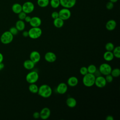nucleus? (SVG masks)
Returning <instances> with one entry per match:
<instances>
[{"instance_id":"f257e3e1","label":"nucleus","mask_w":120,"mask_h":120,"mask_svg":"<svg viewBox=\"0 0 120 120\" xmlns=\"http://www.w3.org/2000/svg\"><path fill=\"white\" fill-rule=\"evenodd\" d=\"M52 89L49 85L42 84L38 87V93L42 98H48L52 95Z\"/></svg>"},{"instance_id":"f03ea898","label":"nucleus","mask_w":120,"mask_h":120,"mask_svg":"<svg viewBox=\"0 0 120 120\" xmlns=\"http://www.w3.org/2000/svg\"><path fill=\"white\" fill-rule=\"evenodd\" d=\"M83 76L82 83L85 86L90 87L94 85L96 77L93 74L88 73Z\"/></svg>"},{"instance_id":"7ed1b4c3","label":"nucleus","mask_w":120,"mask_h":120,"mask_svg":"<svg viewBox=\"0 0 120 120\" xmlns=\"http://www.w3.org/2000/svg\"><path fill=\"white\" fill-rule=\"evenodd\" d=\"M14 39V36L8 31L4 32L0 37V42L5 45L11 43Z\"/></svg>"},{"instance_id":"20e7f679","label":"nucleus","mask_w":120,"mask_h":120,"mask_svg":"<svg viewBox=\"0 0 120 120\" xmlns=\"http://www.w3.org/2000/svg\"><path fill=\"white\" fill-rule=\"evenodd\" d=\"M29 37L33 39H36L42 35V30L40 27H31L28 31Z\"/></svg>"},{"instance_id":"39448f33","label":"nucleus","mask_w":120,"mask_h":120,"mask_svg":"<svg viewBox=\"0 0 120 120\" xmlns=\"http://www.w3.org/2000/svg\"><path fill=\"white\" fill-rule=\"evenodd\" d=\"M38 74L35 71L30 72L26 76V80L30 84L35 83L38 81Z\"/></svg>"},{"instance_id":"423d86ee","label":"nucleus","mask_w":120,"mask_h":120,"mask_svg":"<svg viewBox=\"0 0 120 120\" xmlns=\"http://www.w3.org/2000/svg\"><path fill=\"white\" fill-rule=\"evenodd\" d=\"M59 17L64 21L67 20L70 18L71 15V12L69 9L63 8L59 12Z\"/></svg>"},{"instance_id":"0eeeda50","label":"nucleus","mask_w":120,"mask_h":120,"mask_svg":"<svg viewBox=\"0 0 120 120\" xmlns=\"http://www.w3.org/2000/svg\"><path fill=\"white\" fill-rule=\"evenodd\" d=\"M35 8V6L31 1H26L22 5V11L26 14L32 13Z\"/></svg>"},{"instance_id":"6e6552de","label":"nucleus","mask_w":120,"mask_h":120,"mask_svg":"<svg viewBox=\"0 0 120 120\" xmlns=\"http://www.w3.org/2000/svg\"><path fill=\"white\" fill-rule=\"evenodd\" d=\"M112 69V67L109 64L107 63H103L100 65L98 70L101 75H106L110 74Z\"/></svg>"},{"instance_id":"1a4fd4ad","label":"nucleus","mask_w":120,"mask_h":120,"mask_svg":"<svg viewBox=\"0 0 120 120\" xmlns=\"http://www.w3.org/2000/svg\"><path fill=\"white\" fill-rule=\"evenodd\" d=\"M106 83L107 82L105 80V77L103 76L100 75L99 76L96 77L94 84L97 87L99 88H103L106 86Z\"/></svg>"},{"instance_id":"9d476101","label":"nucleus","mask_w":120,"mask_h":120,"mask_svg":"<svg viewBox=\"0 0 120 120\" xmlns=\"http://www.w3.org/2000/svg\"><path fill=\"white\" fill-rule=\"evenodd\" d=\"M60 5L63 8L70 9L74 7L76 2V0H60Z\"/></svg>"},{"instance_id":"9b49d317","label":"nucleus","mask_w":120,"mask_h":120,"mask_svg":"<svg viewBox=\"0 0 120 120\" xmlns=\"http://www.w3.org/2000/svg\"><path fill=\"white\" fill-rule=\"evenodd\" d=\"M30 59L35 64H36L40 60V54L37 51H33L31 52L30 54Z\"/></svg>"},{"instance_id":"f8f14e48","label":"nucleus","mask_w":120,"mask_h":120,"mask_svg":"<svg viewBox=\"0 0 120 120\" xmlns=\"http://www.w3.org/2000/svg\"><path fill=\"white\" fill-rule=\"evenodd\" d=\"M31 27H39L41 25V19L38 16H33L31 18V20L29 22Z\"/></svg>"},{"instance_id":"ddd939ff","label":"nucleus","mask_w":120,"mask_h":120,"mask_svg":"<svg viewBox=\"0 0 120 120\" xmlns=\"http://www.w3.org/2000/svg\"><path fill=\"white\" fill-rule=\"evenodd\" d=\"M40 118L42 120L47 119L51 115L50 109L48 107H44L40 111Z\"/></svg>"},{"instance_id":"4468645a","label":"nucleus","mask_w":120,"mask_h":120,"mask_svg":"<svg viewBox=\"0 0 120 120\" xmlns=\"http://www.w3.org/2000/svg\"><path fill=\"white\" fill-rule=\"evenodd\" d=\"M68 85L64 82H60L59 83L56 88V91L60 94H64L66 93L68 90Z\"/></svg>"},{"instance_id":"2eb2a0df","label":"nucleus","mask_w":120,"mask_h":120,"mask_svg":"<svg viewBox=\"0 0 120 120\" xmlns=\"http://www.w3.org/2000/svg\"><path fill=\"white\" fill-rule=\"evenodd\" d=\"M45 60L48 62H53L57 59L56 55L52 52H48L45 55Z\"/></svg>"},{"instance_id":"dca6fc26","label":"nucleus","mask_w":120,"mask_h":120,"mask_svg":"<svg viewBox=\"0 0 120 120\" xmlns=\"http://www.w3.org/2000/svg\"><path fill=\"white\" fill-rule=\"evenodd\" d=\"M117 25L116 22L113 19H111L108 20L105 24L106 29L109 31L113 30Z\"/></svg>"},{"instance_id":"f3484780","label":"nucleus","mask_w":120,"mask_h":120,"mask_svg":"<svg viewBox=\"0 0 120 120\" xmlns=\"http://www.w3.org/2000/svg\"><path fill=\"white\" fill-rule=\"evenodd\" d=\"M67 83L70 87H75L78 83V79L75 76H71L68 79Z\"/></svg>"},{"instance_id":"a211bd4d","label":"nucleus","mask_w":120,"mask_h":120,"mask_svg":"<svg viewBox=\"0 0 120 120\" xmlns=\"http://www.w3.org/2000/svg\"><path fill=\"white\" fill-rule=\"evenodd\" d=\"M66 103L67 106L70 108L75 107L77 104V101L76 99L73 97L68 98L66 100Z\"/></svg>"},{"instance_id":"6ab92c4d","label":"nucleus","mask_w":120,"mask_h":120,"mask_svg":"<svg viewBox=\"0 0 120 120\" xmlns=\"http://www.w3.org/2000/svg\"><path fill=\"white\" fill-rule=\"evenodd\" d=\"M35 63L30 59L25 60L23 64L24 68L27 70H31L35 67Z\"/></svg>"},{"instance_id":"aec40b11","label":"nucleus","mask_w":120,"mask_h":120,"mask_svg":"<svg viewBox=\"0 0 120 120\" xmlns=\"http://www.w3.org/2000/svg\"><path fill=\"white\" fill-rule=\"evenodd\" d=\"M12 11L16 14H18L22 11V5L19 3H15L13 4L11 7Z\"/></svg>"},{"instance_id":"412c9836","label":"nucleus","mask_w":120,"mask_h":120,"mask_svg":"<svg viewBox=\"0 0 120 120\" xmlns=\"http://www.w3.org/2000/svg\"><path fill=\"white\" fill-rule=\"evenodd\" d=\"M15 27L19 31H23L25 28V23L23 20H19L16 21L15 24Z\"/></svg>"},{"instance_id":"4be33fe9","label":"nucleus","mask_w":120,"mask_h":120,"mask_svg":"<svg viewBox=\"0 0 120 120\" xmlns=\"http://www.w3.org/2000/svg\"><path fill=\"white\" fill-rule=\"evenodd\" d=\"M64 20H63L60 17H58L55 19H53V23L55 27L57 28H60L62 27L64 25Z\"/></svg>"},{"instance_id":"5701e85b","label":"nucleus","mask_w":120,"mask_h":120,"mask_svg":"<svg viewBox=\"0 0 120 120\" xmlns=\"http://www.w3.org/2000/svg\"><path fill=\"white\" fill-rule=\"evenodd\" d=\"M114 57L112 52L111 51H106L103 54V58L104 60L107 61H112Z\"/></svg>"},{"instance_id":"b1692460","label":"nucleus","mask_w":120,"mask_h":120,"mask_svg":"<svg viewBox=\"0 0 120 120\" xmlns=\"http://www.w3.org/2000/svg\"><path fill=\"white\" fill-rule=\"evenodd\" d=\"M29 90L32 93H37L38 90V87L35 83H30L29 86Z\"/></svg>"},{"instance_id":"393cba45","label":"nucleus","mask_w":120,"mask_h":120,"mask_svg":"<svg viewBox=\"0 0 120 120\" xmlns=\"http://www.w3.org/2000/svg\"><path fill=\"white\" fill-rule=\"evenodd\" d=\"M50 2V0H37L38 5L41 8H45L47 7Z\"/></svg>"},{"instance_id":"a878e982","label":"nucleus","mask_w":120,"mask_h":120,"mask_svg":"<svg viewBox=\"0 0 120 120\" xmlns=\"http://www.w3.org/2000/svg\"><path fill=\"white\" fill-rule=\"evenodd\" d=\"M49 4L53 8H57L60 6V0H50Z\"/></svg>"},{"instance_id":"bb28decb","label":"nucleus","mask_w":120,"mask_h":120,"mask_svg":"<svg viewBox=\"0 0 120 120\" xmlns=\"http://www.w3.org/2000/svg\"><path fill=\"white\" fill-rule=\"evenodd\" d=\"M112 52L114 57L118 59L120 58V47L119 46L114 47Z\"/></svg>"},{"instance_id":"cd10ccee","label":"nucleus","mask_w":120,"mask_h":120,"mask_svg":"<svg viewBox=\"0 0 120 120\" xmlns=\"http://www.w3.org/2000/svg\"><path fill=\"white\" fill-rule=\"evenodd\" d=\"M110 74L113 77H118L120 75V69L119 68H115L112 69Z\"/></svg>"},{"instance_id":"c85d7f7f","label":"nucleus","mask_w":120,"mask_h":120,"mask_svg":"<svg viewBox=\"0 0 120 120\" xmlns=\"http://www.w3.org/2000/svg\"><path fill=\"white\" fill-rule=\"evenodd\" d=\"M87 68L88 73L92 74H93L97 69L96 66L94 65V64H90Z\"/></svg>"},{"instance_id":"c756f323","label":"nucleus","mask_w":120,"mask_h":120,"mask_svg":"<svg viewBox=\"0 0 120 120\" xmlns=\"http://www.w3.org/2000/svg\"><path fill=\"white\" fill-rule=\"evenodd\" d=\"M114 48L113 44L111 42H108L105 45V49L106 51L112 52Z\"/></svg>"},{"instance_id":"7c9ffc66","label":"nucleus","mask_w":120,"mask_h":120,"mask_svg":"<svg viewBox=\"0 0 120 120\" xmlns=\"http://www.w3.org/2000/svg\"><path fill=\"white\" fill-rule=\"evenodd\" d=\"M9 31L13 35H16L18 33V30L16 29V28L15 26V27H12L9 29Z\"/></svg>"},{"instance_id":"2f4dec72","label":"nucleus","mask_w":120,"mask_h":120,"mask_svg":"<svg viewBox=\"0 0 120 120\" xmlns=\"http://www.w3.org/2000/svg\"><path fill=\"white\" fill-rule=\"evenodd\" d=\"M80 73L82 75H84L88 73L87 68L86 67H82L80 69Z\"/></svg>"},{"instance_id":"473e14b6","label":"nucleus","mask_w":120,"mask_h":120,"mask_svg":"<svg viewBox=\"0 0 120 120\" xmlns=\"http://www.w3.org/2000/svg\"><path fill=\"white\" fill-rule=\"evenodd\" d=\"M26 15H27V14L25 12H24L22 11H21L20 13H19L18 14V17L19 20H24Z\"/></svg>"},{"instance_id":"72a5a7b5","label":"nucleus","mask_w":120,"mask_h":120,"mask_svg":"<svg viewBox=\"0 0 120 120\" xmlns=\"http://www.w3.org/2000/svg\"><path fill=\"white\" fill-rule=\"evenodd\" d=\"M113 78V77L111 74L107 75H105V79L106 82H109V83H111L112 82Z\"/></svg>"},{"instance_id":"f704fd0d","label":"nucleus","mask_w":120,"mask_h":120,"mask_svg":"<svg viewBox=\"0 0 120 120\" xmlns=\"http://www.w3.org/2000/svg\"><path fill=\"white\" fill-rule=\"evenodd\" d=\"M114 7V3L111 2V1H108L107 2L106 4V8L108 10H111Z\"/></svg>"},{"instance_id":"c9c22d12","label":"nucleus","mask_w":120,"mask_h":120,"mask_svg":"<svg viewBox=\"0 0 120 120\" xmlns=\"http://www.w3.org/2000/svg\"><path fill=\"white\" fill-rule=\"evenodd\" d=\"M51 17L53 19H55L59 17V13L57 11H54L51 14Z\"/></svg>"},{"instance_id":"e433bc0d","label":"nucleus","mask_w":120,"mask_h":120,"mask_svg":"<svg viewBox=\"0 0 120 120\" xmlns=\"http://www.w3.org/2000/svg\"><path fill=\"white\" fill-rule=\"evenodd\" d=\"M33 117L34 119H37L40 118V113L38 112H35L33 113Z\"/></svg>"},{"instance_id":"4c0bfd02","label":"nucleus","mask_w":120,"mask_h":120,"mask_svg":"<svg viewBox=\"0 0 120 120\" xmlns=\"http://www.w3.org/2000/svg\"><path fill=\"white\" fill-rule=\"evenodd\" d=\"M93 75H95V77H97V76H99L100 75H101V73L100 72L99 70H98V69H97V70L95 72V73L93 74Z\"/></svg>"},{"instance_id":"58836bf2","label":"nucleus","mask_w":120,"mask_h":120,"mask_svg":"<svg viewBox=\"0 0 120 120\" xmlns=\"http://www.w3.org/2000/svg\"><path fill=\"white\" fill-rule=\"evenodd\" d=\"M22 35L23 37H25V38H27L28 37H29V32L28 31H26V30H24L23 31L22 33Z\"/></svg>"},{"instance_id":"ea45409f","label":"nucleus","mask_w":120,"mask_h":120,"mask_svg":"<svg viewBox=\"0 0 120 120\" xmlns=\"http://www.w3.org/2000/svg\"><path fill=\"white\" fill-rule=\"evenodd\" d=\"M31 17L30 16L26 15L24 20L25 21V22H29V23L30 22V20H31Z\"/></svg>"},{"instance_id":"a19ab883","label":"nucleus","mask_w":120,"mask_h":120,"mask_svg":"<svg viewBox=\"0 0 120 120\" xmlns=\"http://www.w3.org/2000/svg\"><path fill=\"white\" fill-rule=\"evenodd\" d=\"M105 119H106V120H113L114 118L112 115H108L106 117Z\"/></svg>"},{"instance_id":"79ce46f5","label":"nucleus","mask_w":120,"mask_h":120,"mask_svg":"<svg viewBox=\"0 0 120 120\" xmlns=\"http://www.w3.org/2000/svg\"><path fill=\"white\" fill-rule=\"evenodd\" d=\"M3 59H4L3 55V54H2V53H1V52H0V63L3 62Z\"/></svg>"},{"instance_id":"37998d69","label":"nucleus","mask_w":120,"mask_h":120,"mask_svg":"<svg viewBox=\"0 0 120 120\" xmlns=\"http://www.w3.org/2000/svg\"><path fill=\"white\" fill-rule=\"evenodd\" d=\"M4 66H5L4 64L2 62L0 63V71H1V70H2L4 68Z\"/></svg>"},{"instance_id":"c03bdc74","label":"nucleus","mask_w":120,"mask_h":120,"mask_svg":"<svg viewBox=\"0 0 120 120\" xmlns=\"http://www.w3.org/2000/svg\"><path fill=\"white\" fill-rule=\"evenodd\" d=\"M109 0L110 1H111V2H112V3H114L117 2L118 1V0Z\"/></svg>"}]
</instances>
